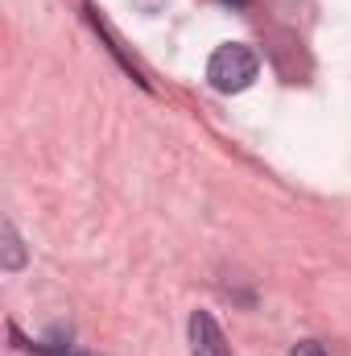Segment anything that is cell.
<instances>
[{"label":"cell","instance_id":"1","mask_svg":"<svg viewBox=\"0 0 351 356\" xmlns=\"http://www.w3.org/2000/svg\"><path fill=\"white\" fill-rule=\"evenodd\" d=\"M257 71H261V58H257V50L244 46V42H228V46H219V50L211 54V63H207V79H211V88L223 91V95L244 91L252 79H257Z\"/></svg>","mask_w":351,"mask_h":356},{"label":"cell","instance_id":"2","mask_svg":"<svg viewBox=\"0 0 351 356\" xmlns=\"http://www.w3.org/2000/svg\"><path fill=\"white\" fill-rule=\"evenodd\" d=\"M190 353L194 356H232V348H228V340H223V332H219V323H215L211 311H194L190 315Z\"/></svg>","mask_w":351,"mask_h":356},{"label":"cell","instance_id":"3","mask_svg":"<svg viewBox=\"0 0 351 356\" xmlns=\"http://www.w3.org/2000/svg\"><path fill=\"white\" fill-rule=\"evenodd\" d=\"M25 266V249H21V236L12 224H4V269H21Z\"/></svg>","mask_w":351,"mask_h":356},{"label":"cell","instance_id":"4","mask_svg":"<svg viewBox=\"0 0 351 356\" xmlns=\"http://www.w3.org/2000/svg\"><path fill=\"white\" fill-rule=\"evenodd\" d=\"M293 356H327V348H323V344H314V340H302V344L293 348Z\"/></svg>","mask_w":351,"mask_h":356},{"label":"cell","instance_id":"5","mask_svg":"<svg viewBox=\"0 0 351 356\" xmlns=\"http://www.w3.org/2000/svg\"><path fill=\"white\" fill-rule=\"evenodd\" d=\"M223 4H236V8H240V4H248V0H223Z\"/></svg>","mask_w":351,"mask_h":356}]
</instances>
